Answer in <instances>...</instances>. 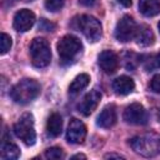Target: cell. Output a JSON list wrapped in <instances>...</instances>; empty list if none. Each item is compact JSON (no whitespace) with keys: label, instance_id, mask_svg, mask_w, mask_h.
Masks as SVG:
<instances>
[{"label":"cell","instance_id":"cell-1","mask_svg":"<svg viewBox=\"0 0 160 160\" xmlns=\"http://www.w3.org/2000/svg\"><path fill=\"white\" fill-rule=\"evenodd\" d=\"M130 148L139 155L151 158L160 154V134L146 132L134 136L129 140Z\"/></svg>","mask_w":160,"mask_h":160},{"label":"cell","instance_id":"cell-2","mask_svg":"<svg viewBox=\"0 0 160 160\" xmlns=\"http://www.w3.org/2000/svg\"><path fill=\"white\" fill-rule=\"evenodd\" d=\"M41 86L34 79H22L10 90L11 99L18 104H28L40 94Z\"/></svg>","mask_w":160,"mask_h":160},{"label":"cell","instance_id":"cell-3","mask_svg":"<svg viewBox=\"0 0 160 160\" xmlns=\"http://www.w3.org/2000/svg\"><path fill=\"white\" fill-rule=\"evenodd\" d=\"M74 22H75V28L79 31H81L89 41L96 42L98 40H100L102 30H101V24L96 18L90 15H81L74 19Z\"/></svg>","mask_w":160,"mask_h":160},{"label":"cell","instance_id":"cell-4","mask_svg":"<svg viewBox=\"0 0 160 160\" xmlns=\"http://www.w3.org/2000/svg\"><path fill=\"white\" fill-rule=\"evenodd\" d=\"M31 62L35 68H45L50 64L51 51L49 42L42 38H35L30 44Z\"/></svg>","mask_w":160,"mask_h":160},{"label":"cell","instance_id":"cell-5","mask_svg":"<svg viewBox=\"0 0 160 160\" xmlns=\"http://www.w3.org/2000/svg\"><path fill=\"white\" fill-rule=\"evenodd\" d=\"M14 132L15 135L22 140V142L28 146H31L35 144L36 140V132L34 128V118L31 114L25 112L20 116V119L14 125Z\"/></svg>","mask_w":160,"mask_h":160},{"label":"cell","instance_id":"cell-6","mask_svg":"<svg viewBox=\"0 0 160 160\" xmlns=\"http://www.w3.org/2000/svg\"><path fill=\"white\" fill-rule=\"evenodd\" d=\"M82 49L81 41L74 35H65L58 42V52L64 61L72 60Z\"/></svg>","mask_w":160,"mask_h":160},{"label":"cell","instance_id":"cell-7","mask_svg":"<svg viewBox=\"0 0 160 160\" xmlns=\"http://www.w3.org/2000/svg\"><path fill=\"white\" fill-rule=\"evenodd\" d=\"M136 31H138V25H136L135 20L131 16L125 15L116 24L115 38H116V40H119L121 42H128L135 38Z\"/></svg>","mask_w":160,"mask_h":160},{"label":"cell","instance_id":"cell-8","mask_svg":"<svg viewBox=\"0 0 160 160\" xmlns=\"http://www.w3.org/2000/svg\"><path fill=\"white\" fill-rule=\"evenodd\" d=\"M122 118L126 122L132 125H145L148 122V112L144 109V106L139 102H134L129 105L124 110Z\"/></svg>","mask_w":160,"mask_h":160},{"label":"cell","instance_id":"cell-9","mask_svg":"<svg viewBox=\"0 0 160 160\" xmlns=\"http://www.w3.org/2000/svg\"><path fill=\"white\" fill-rule=\"evenodd\" d=\"M86 136V128L82 121L79 119L72 118L69 122L68 131H66V140L70 144H80L84 141Z\"/></svg>","mask_w":160,"mask_h":160},{"label":"cell","instance_id":"cell-10","mask_svg":"<svg viewBox=\"0 0 160 160\" xmlns=\"http://www.w3.org/2000/svg\"><path fill=\"white\" fill-rule=\"evenodd\" d=\"M100 100H101V92H100L99 90L94 89V90L89 91V92L82 98V100H81V101L79 102V105H78V110H79L82 115L89 116V115L98 108Z\"/></svg>","mask_w":160,"mask_h":160},{"label":"cell","instance_id":"cell-11","mask_svg":"<svg viewBox=\"0 0 160 160\" xmlns=\"http://www.w3.org/2000/svg\"><path fill=\"white\" fill-rule=\"evenodd\" d=\"M35 22V14L29 9L19 10L14 16V28L16 31L25 32L31 29Z\"/></svg>","mask_w":160,"mask_h":160},{"label":"cell","instance_id":"cell-12","mask_svg":"<svg viewBox=\"0 0 160 160\" xmlns=\"http://www.w3.org/2000/svg\"><path fill=\"white\" fill-rule=\"evenodd\" d=\"M100 69L106 74H114L119 68V58L112 50H104L98 59Z\"/></svg>","mask_w":160,"mask_h":160},{"label":"cell","instance_id":"cell-13","mask_svg":"<svg viewBox=\"0 0 160 160\" xmlns=\"http://www.w3.org/2000/svg\"><path fill=\"white\" fill-rule=\"evenodd\" d=\"M116 110H115V106L114 105H108L105 106L101 112L99 114L98 116V120H96V124L100 126V128H104V129H109L111 126L115 125L116 122Z\"/></svg>","mask_w":160,"mask_h":160},{"label":"cell","instance_id":"cell-14","mask_svg":"<svg viewBox=\"0 0 160 160\" xmlns=\"http://www.w3.org/2000/svg\"><path fill=\"white\" fill-rule=\"evenodd\" d=\"M112 89L118 95H128L135 89V82L129 76H119L112 81Z\"/></svg>","mask_w":160,"mask_h":160},{"label":"cell","instance_id":"cell-15","mask_svg":"<svg viewBox=\"0 0 160 160\" xmlns=\"http://www.w3.org/2000/svg\"><path fill=\"white\" fill-rule=\"evenodd\" d=\"M136 39V44L140 46H150L151 44H154V34L151 31V29L148 25H141L138 26V31L135 35Z\"/></svg>","mask_w":160,"mask_h":160},{"label":"cell","instance_id":"cell-16","mask_svg":"<svg viewBox=\"0 0 160 160\" xmlns=\"http://www.w3.org/2000/svg\"><path fill=\"white\" fill-rule=\"evenodd\" d=\"M62 130V119L58 112H52L46 121V131L50 136L56 138Z\"/></svg>","mask_w":160,"mask_h":160},{"label":"cell","instance_id":"cell-17","mask_svg":"<svg viewBox=\"0 0 160 160\" xmlns=\"http://www.w3.org/2000/svg\"><path fill=\"white\" fill-rule=\"evenodd\" d=\"M139 10L142 15L151 18L160 14V0H140Z\"/></svg>","mask_w":160,"mask_h":160},{"label":"cell","instance_id":"cell-18","mask_svg":"<svg viewBox=\"0 0 160 160\" xmlns=\"http://www.w3.org/2000/svg\"><path fill=\"white\" fill-rule=\"evenodd\" d=\"M20 156L19 148L8 139H2L1 142V158L6 160H14Z\"/></svg>","mask_w":160,"mask_h":160},{"label":"cell","instance_id":"cell-19","mask_svg":"<svg viewBox=\"0 0 160 160\" xmlns=\"http://www.w3.org/2000/svg\"><path fill=\"white\" fill-rule=\"evenodd\" d=\"M89 82H90V76H89L88 74H80V75H78V76L72 80V82L70 84V86H69V92H70L71 95H76V94H79L81 90H84V89L89 85Z\"/></svg>","mask_w":160,"mask_h":160},{"label":"cell","instance_id":"cell-20","mask_svg":"<svg viewBox=\"0 0 160 160\" xmlns=\"http://www.w3.org/2000/svg\"><path fill=\"white\" fill-rule=\"evenodd\" d=\"M45 158L50 159V160H59L64 158V151L62 149L58 148V146H52L45 150Z\"/></svg>","mask_w":160,"mask_h":160},{"label":"cell","instance_id":"cell-21","mask_svg":"<svg viewBox=\"0 0 160 160\" xmlns=\"http://www.w3.org/2000/svg\"><path fill=\"white\" fill-rule=\"evenodd\" d=\"M11 45H12L11 38H10L8 34L2 32L1 36H0V54H2V55L6 54V52L10 50Z\"/></svg>","mask_w":160,"mask_h":160},{"label":"cell","instance_id":"cell-22","mask_svg":"<svg viewBox=\"0 0 160 160\" xmlns=\"http://www.w3.org/2000/svg\"><path fill=\"white\" fill-rule=\"evenodd\" d=\"M65 4V0H46L45 1V8L49 10V11H59Z\"/></svg>","mask_w":160,"mask_h":160},{"label":"cell","instance_id":"cell-23","mask_svg":"<svg viewBox=\"0 0 160 160\" xmlns=\"http://www.w3.org/2000/svg\"><path fill=\"white\" fill-rule=\"evenodd\" d=\"M150 88L152 91H155L156 94H160V74L155 75L151 81H150Z\"/></svg>","mask_w":160,"mask_h":160},{"label":"cell","instance_id":"cell-24","mask_svg":"<svg viewBox=\"0 0 160 160\" xmlns=\"http://www.w3.org/2000/svg\"><path fill=\"white\" fill-rule=\"evenodd\" d=\"M39 28H40V29H42V30H45V31H52V30H54V28H55V25H54L52 22L48 21L46 19H41Z\"/></svg>","mask_w":160,"mask_h":160},{"label":"cell","instance_id":"cell-25","mask_svg":"<svg viewBox=\"0 0 160 160\" xmlns=\"http://www.w3.org/2000/svg\"><path fill=\"white\" fill-rule=\"evenodd\" d=\"M79 2L82 5V6H94L95 5V2H96V0H79Z\"/></svg>","mask_w":160,"mask_h":160},{"label":"cell","instance_id":"cell-26","mask_svg":"<svg viewBox=\"0 0 160 160\" xmlns=\"http://www.w3.org/2000/svg\"><path fill=\"white\" fill-rule=\"evenodd\" d=\"M119 4H121L122 6H125V8H129L130 5H131V2H132V0H116Z\"/></svg>","mask_w":160,"mask_h":160},{"label":"cell","instance_id":"cell-27","mask_svg":"<svg viewBox=\"0 0 160 160\" xmlns=\"http://www.w3.org/2000/svg\"><path fill=\"white\" fill-rule=\"evenodd\" d=\"M105 158H106V159H108V158H110V159H111V158H116V159H122V156H121V155H119V154H106V155H105Z\"/></svg>","mask_w":160,"mask_h":160},{"label":"cell","instance_id":"cell-28","mask_svg":"<svg viewBox=\"0 0 160 160\" xmlns=\"http://www.w3.org/2000/svg\"><path fill=\"white\" fill-rule=\"evenodd\" d=\"M71 159H86V156L84 154H76V155L71 156Z\"/></svg>","mask_w":160,"mask_h":160},{"label":"cell","instance_id":"cell-29","mask_svg":"<svg viewBox=\"0 0 160 160\" xmlns=\"http://www.w3.org/2000/svg\"><path fill=\"white\" fill-rule=\"evenodd\" d=\"M156 61H158V65H160V51H159V54L156 56Z\"/></svg>","mask_w":160,"mask_h":160},{"label":"cell","instance_id":"cell-30","mask_svg":"<svg viewBox=\"0 0 160 160\" xmlns=\"http://www.w3.org/2000/svg\"><path fill=\"white\" fill-rule=\"evenodd\" d=\"M158 26H159V31H160V21H159V25Z\"/></svg>","mask_w":160,"mask_h":160},{"label":"cell","instance_id":"cell-31","mask_svg":"<svg viewBox=\"0 0 160 160\" xmlns=\"http://www.w3.org/2000/svg\"><path fill=\"white\" fill-rule=\"evenodd\" d=\"M24 1H32V0H24Z\"/></svg>","mask_w":160,"mask_h":160},{"label":"cell","instance_id":"cell-32","mask_svg":"<svg viewBox=\"0 0 160 160\" xmlns=\"http://www.w3.org/2000/svg\"><path fill=\"white\" fill-rule=\"evenodd\" d=\"M159 119H160V114H159Z\"/></svg>","mask_w":160,"mask_h":160},{"label":"cell","instance_id":"cell-33","mask_svg":"<svg viewBox=\"0 0 160 160\" xmlns=\"http://www.w3.org/2000/svg\"><path fill=\"white\" fill-rule=\"evenodd\" d=\"M15 1H16V0H15Z\"/></svg>","mask_w":160,"mask_h":160}]
</instances>
